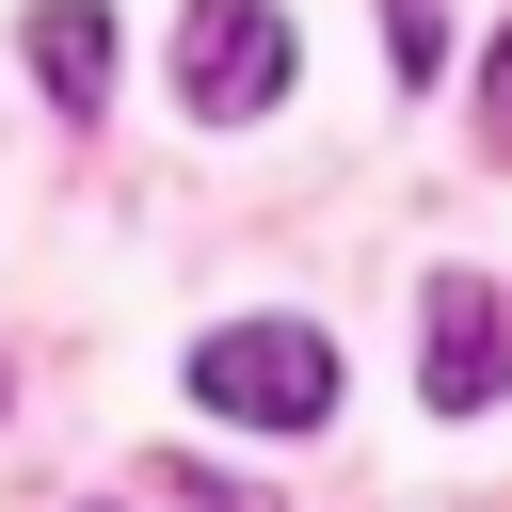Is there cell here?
I'll return each instance as SVG.
<instances>
[{
    "instance_id": "6da1fadb",
    "label": "cell",
    "mask_w": 512,
    "mask_h": 512,
    "mask_svg": "<svg viewBox=\"0 0 512 512\" xmlns=\"http://www.w3.org/2000/svg\"><path fill=\"white\" fill-rule=\"evenodd\" d=\"M192 400L256 416V432H320L336 416V336L320 320H224V336H192Z\"/></svg>"
},
{
    "instance_id": "7a4b0ae2",
    "label": "cell",
    "mask_w": 512,
    "mask_h": 512,
    "mask_svg": "<svg viewBox=\"0 0 512 512\" xmlns=\"http://www.w3.org/2000/svg\"><path fill=\"white\" fill-rule=\"evenodd\" d=\"M272 96H288V0H192V16H176V112L240 128V112H272Z\"/></svg>"
},
{
    "instance_id": "3957f363",
    "label": "cell",
    "mask_w": 512,
    "mask_h": 512,
    "mask_svg": "<svg viewBox=\"0 0 512 512\" xmlns=\"http://www.w3.org/2000/svg\"><path fill=\"white\" fill-rule=\"evenodd\" d=\"M432 416H496L512 400V288L496 272H432Z\"/></svg>"
},
{
    "instance_id": "277c9868",
    "label": "cell",
    "mask_w": 512,
    "mask_h": 512,
    "mask_svg": "<svg viewBox=\"0 0 512 512\" xmlns=\"http://www.w3.org/2000/svg\"><path fill=\"white\" fill-rule=\"evenodd\" d=\"M32 80H48L64 112H96V96H112V16H96V0H32Z\"/></svg>"
},
{
    "instance_id": "5b68a950",
    "label": "cell",
    "mask_w": 512,
    "mask_h": 512,
    "mask_svg": "<svg viewBox=\"0 0 512 512\" xmlns=\"http://www.w3.org/2000/svg\"><path fill=\"white\" fill-rule=\"evenodd\" d=\"M384 48H400V80H432V64H448V32H432V0H384Z\"/></svg>"
},
{
    "instance_id": "8992f818",
    "label": "cell",
    "mask_w": 512,
    "mask_h": 512,
    "mask_svg": "<svg viewBox=\"0 0 512 512\" xmlns=\"http://www.w3.org/2000/svg\"><path fill=\"white\" fill-rule=\"evenodd\" d=\"M480 128H496V160H512V32L480 48Z\"/></svg>"
}]
</instances>
